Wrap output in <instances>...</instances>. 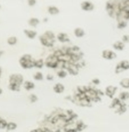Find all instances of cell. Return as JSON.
<instances>
[{
    "label": "cell",
    "mask_w": 129,
    "mask_h": 132,
    "mask_svg": "<svg viewBox=\"0 0 129 132\" xmlns=\"http://www.w3.org/2000/svg\"><path fill=\"white\" fill-rule=\"evenodd\" d=\"M23 81V77L19 74H13L10 77L9 88L12 90H18Z\"/></svg>",
    "instance_id": "obj_1"
},
{
    "label": "cell",
    "mask_w": 129,
    "mask_h": 132,
    "mask_svg": "<svg viewBox=\"0 0 129 132\" xmlns=\"http://www.w3.org/2000/svg\"><path fill=\"white\" fill-rule=\"evenodd\" d=\"M40 40L45 46H52L54 41V35L50 31H47L40 37Z\"/></svg>",
    "instance_id": "obj_2"
},
{
    "label": "cell",
    "mask_w": 129,
    "mask_h": 132,
    "mask_svg": "<svg viewBox=\"0 0 129 132\" xmlns=\"http://www.w3.org/2000/svg\"><path fill=\"white\" fill-rule=\"evenodd\" d=\"M20 63L24 68H31L34 66L35 61L32 59L30 55H25L21 58Z\"/></svg>",
    "instance_id": "obj_3"
},
{
    "label": "cell",
    "mask_w": 129,
    "mask_h": 132,
    "mask_svg": "<svg viewBox=\"0 0 129 132\" xmlns=\"http://www.w3.org/2000/svg\"><path fill=\"white\" fill-rule=\"evenodd\" d=\"M59 62H60L59 59L57 57L54 56V55H52V56H50L49 57H48L47 59H46V61H45V64L48 67L56 68V67L58 66Z\"/></svg>",
    "instance_id": "obj_4"
},
{
    "label": "cell",
    "mask_w": 129,
    "mask_h": 132,
    "mask_svg": "<svg viewBox=\"0 0 129 132\" xmlns=\"http://www.w3.org/2000/svg\"><path fill=\"white\" fill-rule=\"evenodd\" d=\"M115 56H116V55H115V53L112 51L109 50H104L103 52V57L106 58V59H113V58H115Z\"/></svg>",
    "instance_id": "obj_5"
},
{
    "label": "cell",
    "mask_w": 129,
    "mask_h": 132,
    "mask_svg": "<svg viewBox=\"0 0 129 132\" xmlns=\"http://www.w3.org/2000/svg\"><path fill=\"white\" fill-rule=\"evenodd\" d=\"M115 90H116L115 87H112V86H109V87H107V88H106V93H107V95L108 96L112 98L113 95L115 93Z\"/></svg>",
    "instance_id": "obj_6"
},
{
    "label": "cell",
    "mask_w": 129,
    "mask_h": 132,
    "mask_svg": "<svg viewBox=\"0 0 129 132\" xmlns=\"http://www.w3.org/2000/svg\"><path fill=\"white\" fill-rule=\"evenodd\" d=\"M81 7L83 10H91L93 9L94 5L90 2L85 1L81 3Z\"/></svg>",
    "instance_id": "obj_7"
},
{
    "label": "cell",
    "mask_w": 129,
    "mask_h": 132,
    "mask_svg": "<svg viewBox=\"0 0 129 132\" xmlns=\"http://www.w3.org/2000/svg\"><path fill=\"white\" fill-rule=\"evenodd\" d=\"M58 39L61 42H66V41H69V38H68V35L64 33H60L58 34Z\"/></svg>",
    "instance_id": "obj_8"
},
{
    "label": "cell",
    "mask_w": 129,
    "mask_h": 132,
    "mask_svg": "<svg viewBox=\"0 0 129 132\" xmlns=\"http://www.w3.org/2000/svg\"><path fill=\"white\" fill-rule=\"evenodd\" d=\"M68 70L69 71V72L70 73L77 74V73H78V66L74 65V64H70L68 68Z\"/></svg>",
    "instance_id": "obj_9"
},
{
    "label": "cell",
    "mask_w": 129,
    "mask_h": 132,
    "mask_svg": "<svg viewBox=\"0 0 129 132\" xmlns=\"http://www.w3.org/2000/svg\"><path fill=\"white\" fill-rule=\"evenodd\" d=\"M54 90L57 93H61L64 90V87L61 84L58 83V84H56L55 85L54 87Z\"/></svg>",
    "instance_id": "obj_10"
},
{
    "label": "cell",
    "mask_w": 129,
    "mask_h": 132,
    "mask_svg": "<svg viewBox=\"0 0 129 132\" xmlns=\"http://www.w3.org/2000/svg\"><path fill=\"white\" fill-rule=\"evenodd\" d=\"M74 34L77 37H82L84 35V30L80 28H77V29H75Z\"/></svg>",
    "instance_id": "obj_11"
},
{
    "label": "cell",
    "mask_w": 129,
    "mask_h": 132,
    "mask_svg": "<svg viewBox=\"0 0 129 132\" xmlns=\"http://www.w3.org/2000/svg\"><path fill=\"white\" fill-rule=\"evenodd\" d=\"M24 32L29 38H34L35 36L36 35V32L33 30H25Z\"/></svg>",
    "instance_id": "obj_12"
},
{
    "label": "cell",
    "mask_w": 129,
    "mask_h": 132,
    "mask_svg": "<svg viewBox=\"0 0 129 132\" xmlns=\"http://www.w3.org/2000/svg\"><path fill=\"white\" fill-rule=\"evenodd\" d=\"M24 87L25 88V89L27 90H31V89H32V88L34 87V83H32V82L30 81H26L24 84Z\"/></svg>",
    "instance_id": "obj_13"
},
{
    "label": "cell",
    "mask_w": 129,
    "mask_h": 132,
    "mask_svg": "<svg viewBox=\"0 0 129 132\" xmlns=\"http://www.w3.org/2000/svg\"><path fill=\"white\" fill-rule=\"evenodd\" d=\"M114 47L115 48V49L117 50H121L123 49V48L124 47V44L123 43L121 42H119V41H117V42H115L114 44Z\"/></svg>",
    "instance_id": "obj_14"
},
{
    "label": "cell",
    "mask_w": 129,
    "mask_h": 132,
    "mask_svg": "<svg viewBox=\"0 0 129 132\" xmlns=\"http://www.w3.org/2000/svg\"><path fill=\"white\" fill-rule=\"evenodd\" d=\"M48 12L50 13L51 14H56L59 12V10L58 8H56V7L54 6H51L48 8Z\"/></svg>",
    "instance_id": "obj_15"
},
{
    "label": "cell",
    "mask_w": 129,
    "mask_h": 132,
    "mask_svg": "<svg viewBox=\"0 0 129 132\" xmlns=\"http://www.w3.org/2000/svg\"><path fill=\"white\" fill-rule=\"evenodd\" d=\"M118 65L122 68V70L129 68V63H128V61H121L120 64H119Z\"/></svg>",
    "instance_id": "obj_16"
},
{
    "label": "cell",
    "mask_w": 129,
    "mask_h": 132,
    "mask_svg": "<svg viewBox=\"0 0 129 132\" xmlns=\"http://www.w3.org/2000/svg\"><path fill=\"white\" fill-rule=\"evenodd\" d=\"M29 24L33 26V27H35L37 25V24L39 23V20H38V19L36 18H31L29 21Z\"/></svg>",
    "instance_id": "obj_17"
},
{
    "label": "cell",
    "mask_w": 129,
    "mask_h": 132,
    "mask_svg": "<svg viewBox=\"0 0 129 132\" xmlns=\"http://www.w3.org/2000/svg\"><path fill=\"white\" fill-rule=\"evenodd\" d=\"M121 85L123 87L128 88L129 87V79H124L121 81Z\"/></svg>",
    "instance_id": "obj_18"
},
{
    "label": "cell",
    "mask_w": 129,
    "mask_h": 132,
    "mask_svg": "<svg viewBox=\"0 0 129 132\" xmlns=\"http://www.w3.org/2000/svg\"><path fill=\"white\" fill-rule=\"evenodd\" d=\"M43 65V61L42 59H39V60L35 61V63H34V66H36L37 68H41Z\"/></svg>",
    "instance_id": "obj_19"
},
{
    "label": "cell",
    "mask_w": 129,
    "mask_h": 132,
    "mask_svg": "<svg viewBox=\"0 0 129 132\" xmlns=\"http://www.w3.org/2000/svg\"><path fill=\"white\" fill-rule=\"evenodd\" d=\"M8 43L10 44H14L17 42V39L15 37H10L8 39Z\"/></svg>",
    "instance_id": "obj_20"
},
{
    "label": "cell",
    "mask_w": 129,
    "mask_h": 132,
    "mask_svg": "<svg viewBox=\"0 0 129 132\" xmlns=\"http://www.w3.org/2000/svg\"><path fill=\"white\" fill-rule=\"evenodd\" d=\"M34 78L36 80H41L43 79L42 73L39 72H37L34 75Z\"/></svg>",
    "instance_id": "obj_21"
},
{
    "label": "cell",
    "mask_w": 129,
    "mask_h": 132,
    "mask_svg": "<svg viewBox=\"0 0 129 132\" xmlns=\"http://www.w3.org/2000/svg\"><path fill=\"white\" fill-rule=\"evenodd\" d=\"M16 128V124L15 123H14V122H10V123L7 124V128L9 130H14Z\"/></svg>",
    "instance_id": "obj_22"
},
{
    "label": "cell",
    "mask_w": 129,
    "mask_h": 132,
    "mask_svg": "<svg viewBox=\"0 0 129 132\" xmlns=\"http://www.w3.org/2000/svg\"><path fill=\"white\" fill-rule=\"evenodd\" d=\"M129 97V94L127 93V92H122L121 93L120 95H119V97H120L121 99H127V97Z\"/></svg>",
    "instance_id": "obj_23"
},
{
    "label": "cell",
    "mask_w": 129,
    "mask_h": 132,
    "mask_svg": "<svg viewBox=\"0 0 129 132\" xmlns=\"http://www.w3.org/2000/svg\"><path fill=\"white\" fill-rule=\"evenodd\" d=\"M66 73L64 71H63V70H61V71L58 72V75H59L60 77H64L66 76Z\"/></svg>",
    "instance_id": "obj_24"
},
{
    "label": "cell",
    "mask_w": 129,
    "mask_h": 132,
    "mask_svg": "<svg viewBox=\"0 0 129 132\" xmlns=\"http://www.w3.org/2000/svg\"><path fill=\"white\" fill-rule=\"evenodd\" d=\"M7 126V122L3 119H1V128H4Z\"/></svg>",
    "instance_id": "obj_25"
},
{
    "label": "cell",
    "mask_w": 129,
    "mask_h": 132,
    "mask_svg": "<svg viewBox=\"0 0 129 132\" xmlns=\"http://www.w3.org/2000/svg\"><path fill=\"white\" fill-rule=\"evenodd\" d=\"M29 3L30 4H31V5H32V4H33V3H35V1H29Z\"/></svg>",
    "instance_id": "obj_26"
}]
</instances>
